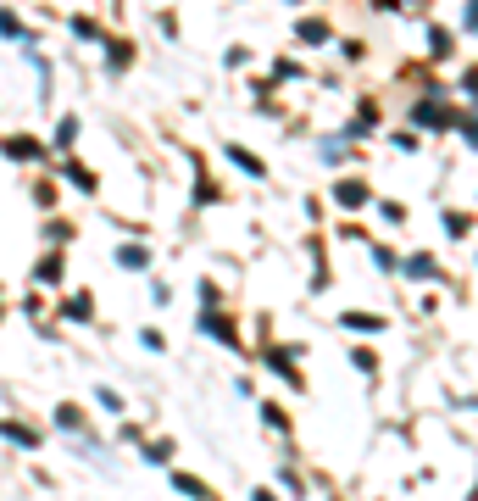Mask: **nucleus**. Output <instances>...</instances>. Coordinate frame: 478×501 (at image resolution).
Instances as JSON below:
<instances>
[{"label":"nucleus","mask_w":478,"mask_h":501,"mask_svg":"<svg viewBox=\"0 0 478 501\" xmlns=\"http://www.w3.org/2000/svg\"><path fill=\"white\" fill-rule=\"evenodd\" d=\"M6 156H12V161H34V156H39V145H34L28 134H12V139H6Z\"/></svg>","instance_id":"f257e3e1"},{"label":"nucleus","mask_w":478,"mask_h":501,"mask_svg":"<svg viewBox=\"0 0 478 501\" xmlns=\"http://www.w3.org/2000/svg\"><path fill=\"white\" fill-rule=\"evenodd\" d=\"M345 328H356V334H378V328H384V317H367V312H345Z\"/></svg>","instance_id":"f03ea898"},{"label":"nucleus","mask_w":478,"mask_h":501,"mask_svg":"<svg viewBox=\"0 0 478 501\" xmlns=\"http://www.w3.org/2000/svg\"><path fill=\"white\" fill-rule=\"evenodd\" d=\"M228 161H233V167H245V173H262V161H256L251 150H239V145H228Z\"/></svg>","instance_id":"7ed1b4c3"},{"label":"nucleus","mask_w":478,"mask_h":501,"mask_svg":"<svg viewBox=\"0 0 478 501\" xmlns=\"http://www.w3.org/2000/svg\"><path fill=\"white\" fill-rule=\"evenodd\" d=\"M461 134H467V139H472V145H478V123H472V117H467V123H461Z\"/></svg>","instance_id":"39448f33"},{"label":"nucleus","mask_w":478,"mask_h":501,"mask_svg":"<svg viewBox=\"0 0 478 501\" xmlns=\"http://www.w3.org/2000/svg\"><path fill=\"white\" fill-rule=\"evenodd\" d=\"M334 195H339V206H362V201H367V190H362V184H339Z\"/></svg>","instance_id":"20e7f679"},{"label":"nucleus","mask_w":478,"mask_h":501,"mask_svg":"<svg viewBox=\"0 0 478 501\" xmlns=\"http://www.w3.org/2000/svg\"><path fill=\"white\" fill-rule=\"evenodd\" d=\"M467 23H472V28H478V0H472V12H467Z\"/></svg>","instance_id":"423d86ee"}]
</instances>
